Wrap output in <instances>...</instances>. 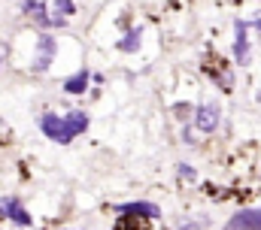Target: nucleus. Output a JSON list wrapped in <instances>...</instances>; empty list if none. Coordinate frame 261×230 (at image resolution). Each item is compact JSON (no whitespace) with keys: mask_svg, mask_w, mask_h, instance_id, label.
<instances>
[{"mask_svg":"<svg viewBox=\"0 0 261 230\" xmlns=\"http://www.w3.org/2000/svg\"><path fill=\"white\" fill-rule=\"evenodd\" d=\"M61 91H64L67 97H82V94H88V91H91V70H88V67H79L76 73L64 76Z\"/></svg>","mask_w":261,"mask_h":230,"instance_id":"nucleus-9","label":"nucleus"},{"mask_svg":"<svg viewBox=\"0 0 261 230\" xmlns=\"http://www.w3.org/2000/svg\"><path fill=\"white\" fill-rule=\"evenodd\" d=\"M21 15L37 27V31H52V6L46 0H21L18 3ZM55 34V31H52Z\"/></svg>","mask_w":261,"mask_h":230,"instance_id":"nucleus-6","label":"nucleus"},{"mask_svg":"<svg viewBox=\"0 0 261 230\" xmlns=\"http://www.w3.org/2000/svg\"><path fill=\"white\" fill-rule=\"evenodd\" d=\"M49 6H52V15H61L67 21L76 15V0H52Z\"/></svg>","mask_w":261,"mask_h":230,"instance_id":"nucleus-14","label":"nucleus"},{"mask_svg":"<svg viewBox=\"0 0 261 230\" xmlns=\"http://www.w3.org/2000/svg\"><path fill=\"white\" fill-rule=\"evenodd\" d=\"M58 52H61V40L52 34V31H40L37 34V43H34V55H31V73L34 76H46L55 61H58Z\"/></svg>","mask_w":261,"mask_h":230,"instance_id":"nucleus-1","label":"nucleus"},{"mask_svg":"<svg viewBox=\"0 0 261 230\" xmlns=\"http://www.w3.org/2000/svg\"><path fill=\"white\" fill-rule=\"evenodd\" d=\"M222 230H261V206L234 212V215L225 221V227Z\"/></svg>","mask_w":261,"mask_h":230,"instance_id":"nucleus-10","label":"nucleus"},{"mask_svg":"<svg viewBox=\"0 0 261 230\" xmlns=\"http://www.w3.org/2000/svg\"><path fill=\"white\" fill-rule=\"evenodd\" d=\"M64 230H79V227H64Z\"/></svg>","mask_w":261,"mask_h":230,"instance_id":"nucleus-22","label":"nucleus"},{"mask_svg":"<svg viewBox=\"0 0 261 230\" xmlns=\"http://www.w3.org/2000/svg\"><path fill=\"white\" fill-rule=\"evenodd\" d=\"M179 142L182 146H189V149H195L197 146V130L192 121H186V124H179Z\"/></svg>","mask_w":261,"mask_h":230,"instance_id":"nucleus-16","label":"nucleus"},{"mask_svg":"<svg viewBox=\"0 0 261 230\" xmlns=\"http://www.w3.org/2000/svg\"><path fill=\"white\" fill-rule=\"evenodd\" d=\"M249 21L246 18H234V43H231V55L237 67H249L252 61V37H249Z\"/></svg>","mask_w":261,"mask_h":230,"instance_id":"nucleus-4","label":"nucleus"},{"mask_svg":"<svg viewBox=\"0 0 261 230\" xmlns=\"http://www.w3.org/2000/svg\"><path fill=\"white\" fill-rule=\"evenodd\" d=\"M6 58H9V46L0 43V76H3V67H6Z\"/></svg>","mask_w":261,"mask_h":230,"instance_id":"nucleus-19","label":"nucleus"},{"mask_svg":"<svg viewBox=\"0 0 261 230\" xmlns=\"http://www.w3.org/2000/svg\"><path fill=\"white\" fill-rule=\"evenodd\" d=\"M0 221H9L15 227H31L34 224V215L28 212V206L21 203L18 194H3L0 197Z\"/></svg>","mask_w":261,"mask_h":230,"instance_id":"nucleus-5","label":"nucleus"},{"mask_svg":"<svg viewBox=\"0 0 261 230\" xmlns=\"http://www.w3.org/2000/svg\"><path fill=\"white\" fill-rule=\"evenodd\" d=\"M206 227V218L200 221V218H179L176 221V230H203Z\"/></svg>","mask_w":261,"mask_h":230,"instance_id":"nucleus-18","label":"nucleus"},{"mask_svg":"<svg viewBox=\"0 0 261 230\" xmlns=\"http://www.w3.org/2000/svg\"><path fill=\"white\" fill-rule=\"evenodd\" d=\"M113 230H149V218H134V215H119Z\"/></svg>","mask_w":261,"mask_h":230,"instance_id":"nucleus-13","label":"nucleus"},{"mask_svg":"<svg viewBox=\"0 0 261 230\" xmlns=\"http://www.w3.org/2000/svg\"><path fill=\"white\" fill-rule=\"evenodd\" d=\"M116 212L119 215H134V218H149V221H158L161 218V206L152 203V200H128V203H119Z\"/></svg>","mask_w":261,"mask_h":230,"instance_id":"nucleus-8","label":"nucleus"},{"mask_svg":"<svg viewBox=\"0 0 261 230\" xmlns=\"http://www.w3.org/2000/svg\"><path fill=\"white\" fill-rule=\"evenodd\" d=\"M116 49H119L122 55H137V52L143 49V27H140V24L125 27V31L119 34V40H116Z\"/></svg>","mask_w":261,"mask_h":230,"instance_id":"nucleus-11","label":"nucleus"},{"mask_svg":"<svg viewBox=\"0 0 261 230\" xmlns=\"http://www.w3.org/2000/svg\"><path fill=\"white\" fill-rule=\"evenodd\" d=\"M249 31H255L261 37V18H252V21H249Z\"/></svg>","mask_w":261,"mask_h":230,"instance_id":"nucleus-21","label":"nucleus"},{"mask_svg":"<svg viewBox=\"0 0 261 230\" xmlns=\"http://www.w3.org/2000/svg\"><path fill=\"white\" fill-rule=\"evenodd\" d=\"M203 73L210 76V82H213L219 91H225V94L234 91V70H231L219 55L213 58V61H203Z\"/></svg>","mask_w":261,"mask_h":230,"instance_id":"nucleus-7","label":"nucleus"},{"mask_svg":"<svg viewBox=\"0 0 261 230\" xmlns=\"http://www.w3.org/2000/svg\"><path fill=\"white\" fill-rule=\"evenodd\" d=\"M91 82H94V85H97V88H100V85H103V82H107V76H103V73H91Z\"/></svg>","mask_w":261,"mask_h":230,"instance_id":"nucleus-20","label":"nucleus"},{"mask_svg":"<svg viewBox=\"0 0 261 230\" xmlns=\"http://www.w3.org/2000/svg\"><path fill=\"white\" fill-rule=\"evenodd\" d=\"M64 121H67V127H70V133H73L76 139L85 136L88 127H91V115L85 112V109H70V112H64Z\"/></svg>","mask_w":261,"mask_h":230,"instance_id":"nucleus-12","label":"nucleus"},{"mask_svg":"<svg viewBox=\"0 0 261 230\" xmlns=\"http://www.w3.org/2000/svg\"><path fill=\"white\" fill-rule=\"evenodd\" d=\"M170 112H173V118H176L179 124H186V121H192L195 106H192V103H173V106H170Z\"/></svg>","mask_w":261,"mask_h":230,"instance_id":"nucleus-17","label":"nucleus"},{"mask_svg":"<svg viewBox=\"0 0 261 230\" xmlns=\"http://www.w3.org/2000/svg\"><path fill=\"white\" fill-rule=\"evenodd\" d=\"M37 127H40V133L49 139V142H55V146H70L76 136L70 133V127H67L64 121V112H55V109H43V112L37 115Z\"/></svg>","mask_w":261,"mask_h":230,"instance_id":"nucleus-2","label":"nucleus"},{"mask_svg":"<svg viewBox=\"0 0 261 230\" xmlns=\"http://www.w3.org/2000/svg\"><path fill=\"white\" fill-rule=\"evenodd\" d=\"M176 179H179V182L195 185V182H197V170L189 164V161H176Z\"/></svg>","mask_w":261,"mask_h":230,"instance_id":"nucleus-15","label":"nucleus"},{"mask_svg":"<svg viewBox=\"0 0 261 230\" xmlns=\"http://www.w3.org/2000/svg\"><path fill=\"white\" fill-rule=\"evenodd\" d=\"M192 124H195L197 133L203 136H213L219 127H222V106L216 100H203L195 106V115H192Z\"/></svg>","mask_w":261,"mask_h":230,"instance_id":"nucleus-3","label":"nucleus"}]
</instances>
